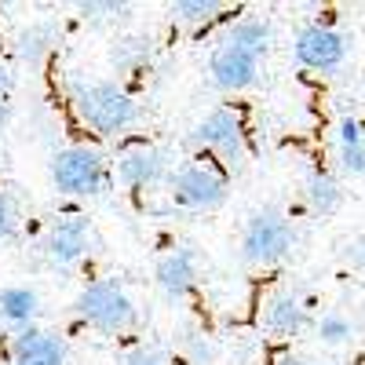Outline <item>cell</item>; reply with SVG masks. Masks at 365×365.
Returning a JSON list of instances; mask_svg holds the SVG:
<instances>
[{"label":"cell","mask_w":365,"mask_h":365,"mask_svg":"<svg viewBox=\"0 0 365 365\" xmlns=\"http://www.w3.org/2000/svg\"><path fill=\"white\" fill-rule=\"evenodd\" d=\"M8 120H11V103L0 99V128H8Z\"/></svg>","instance_id":"obj_28"},{"label":"cell","mask_w":365,"mask_h":365,"mask_svg":"<svg viewBox=\"0 0 365 365\" xmlns=\"http://www.w3.org/2000/svg\"><path fill=\"white\" fill-rule=\"evenodd\" d=\"M278 365H303V361H299V358H282Z\"/></svg>","instance_id":"obj_30"},{"label":"cell","mask_w":365,"mask_h":365,"mask_svg":"<svg viewBox=\"0 0 365 365\" xmlns=\"http://www.w3.org/2000/svg\"><path fill=\"white\" fill-rule=\"evenodd\" d=\"M347 256H351V263H354L358 270H365V237H358V241H354Z\"/></svg>","instance_id":"obj_27"},{"label":"cell","mask_w":365,"mask_h":365,"mask_svg":"<svg viewBox=\"0 0 365 365\" xmlns=\"http://www.w3.org/2000/svg\"><path fill=\"white\" fill-rule=\"evenodd\" d=\"M168 11H172L175 22L197 26V22H212V19H216L223 11V4H220V0H175V4H168Z\"/></svg>","instance_id":"obj_19"},{"label":"cell","mask_w":365,"mask_h":365,"mask_svg":"<svg viewBox=\"0 0 365 365\" xmlns=\"http://www.w3.org/2000/svg\"><path fill=\"white\" fill-rule=\"evenodd\" d=\"M154 282L168 299H182L194 285H197V252L179 245L172 252H165L154 267Z\"/></svg>","instance_id":"obj_11"},{"label":"cell","mask_w":365,"mask_h":365,"mask_svg":"<svg viewBox=\"0 0 365 365\" xmlns=\"http://www.w3.org/2000/svg\"><path fill=\"white\" fill-rule=\"evenodd\" d=\"M340 154V168L347 175H365V143H354V146H336Z\"/></svg>","instance_id":"obj_22"},{"label":"cell","mask_w":365,"mask_h":365,"mask_svg":"<svg viewBox=\"0 0 365 365\" xmlns=\"http://www.w3.org/2000/svg\"><path fill=\"white\" fill-rule=\"evenodd\" d=\"M259 63H263L259 55L223 41L208 58V77H212V84H216L220 91L234 96V91H245V88H252L259 81Z\"/></svg>","instance_id":"obj_8"},{"label":"cell","mask_w":365,"mask_h":365,"mask_svg":"<svg viewBox=\"0 0 365 365\" xmlns=\"http://www.w3.org/2000/svg\"><path fill=\"white\" fill-rule=\"evenodd\" d=\"M73 311L99 332H125L135 325V303L117 282H88L73 299Z\"/></svg>","instance_id":"obj_4"},{"label":"cell","mask_w":365,"mask_h":365,"mask_svg":"<svg viewBox=\"0 0 365 365\" xmlns=\"http://www.w3.org/2000/svg\"><path fill=\"white\" fill-rule=\"evenodd\" d=\"M11 365H66V344L55 332L29 325L11 340Z\"/></svg>","instance_id":"obj_10"},{"label":"cell","mask_w":365,"mask_h":365,"mask_svg":"<svg viewBox=\"0 0 365 365\" xmlns=\"http://www.w3.org/2000/svg\"><path fill=\"white\" fill-rule=\"evenodd\" d=\"M55 41V29L48 22H37V26H29L26 34L19 37V55H22V63H41V58L48 55Z\"/></svg>","instance_id":"obj_18"},{"label":"cell","mask_w":365,"mask_h":365,"mask_svg":"<svg viewBox=\"0 0 365 365\" xmlns=\"http://www.w3.org/2000/svg\"><path fill=\"white\" fill-rule=\"evenodd\" d=\"M354 143H365V128L358 125L354 117H340V125H336V146H354Z\"/></svg>","instance_id":"obj_23"},{"label":"cell","mask_w":365,"mask_h":365,"mask_svg":"<svg viewBox=\"0 0 365 365\" xmlns=\"http://www.w3.org/2000/svg\"><path fill=\"white\" fill-rule=\"evenodd\" d=\"M208 358H212V347L205 340H190V361L194 365H208Z\"/></svg>","instance_id":"obj_25"},{"label":"cell","mask_w":365,"mask_h":365,"mask_svg":"<svg viewBox=\"0 0 365 365\" xmlns=\"http://www.w3.org/2000/svg\"><path fill=\"white\" fill-rule=\"evenodd\" d=\"M190 143L197 150H208V154H220L223 161L237 165L241 154H245V125L230 106H216L194 125Z\"/></svg>","instance_id":"obj_6"},{"label":"cell","mask_w":365,"mask_h":365,"mask_svg":"<svg viewBox=\"0 0 365 365\" xmlns=\"http://www.w3.org/2000/svg\"><path fill=\"white\" fill-rule=\"evenodd\" d=\"M263 325H267V332H274V336L289 340V336H299V332L311 325V314H307V307H303L296 296L282 292V296H274V299L267 303Z\"/></svg>","instance_id":"obj_13"},{"label":"cell","mask_w":365,"mask_h":365,"mask_svg":"<svg viewBox=\"0 0 365 365\" xmlns=\"http://www.w3.org/2000/svg\"><path fill=\"white\" fill-rule=\"evenodd\" d=\"M91 252V223L84 216H63L55 220L44 237V256L51 267H73Z\"/></svg>","instance_id":"obj_9"},{"label":"cell","mask_w":365,"mask_h":365,"mask_svg":"<svg viewBox=\"0 0 365 365\" xmlns=\"http://www.w3.org/2000/svg\"><path fill=\"white\" fill-rule=\"evenodd\" d=\"M292 249H296V227L278 208L252 212L245 230H241V259L252 267H274L289 259Z\"/></svg>","instance_id":"obj_2"},{"label":"cell","mask_w":365,"mask_h":365,"mask_svg":"<svg viewBox=\"0 0 365 365\" xmlns=\"http://www.w3.org/2000/svg\"><path fill=\"white\" fill-rule=\"evenodd\" d=\"M51 182L66 197H99L110 190V168L99 150L91 146H66L51 158Z\"/></svg>","instance_id":"obj_3"},{"label":"cell","mask_w":365,"mask_h":365,"mask_svg":"<svg viewBox=\"0 0 365 365\" xmlns=\"http://www.w3.org/2000/svg\"><path fill=\"white\" fill-rule=\"evenodd\" d=\"M146 58H150V37H125V41H117L113 51H110V63L120 73H125V70H139Z\"/></svg>","instance_id":"obj_17"},{"label":"cell","mask_w":365,"mask_h":365,"mask_svg":"<svg viewBox=\"0 0 365 365\" xmlns=\"http://www.w3.org/2000/svg\"><path fill=\"white\" fill-rule=\"evenodd\" d=\"M307 205L318 212V216H332V212H340L344 190H340L336 175L325 172V168H314V172L307 175Z\"/></svg>","instance_id":"obj_16"},{"label":"cell","mask_w":365,"mask_h":365,"mask_svg":"<svg viewBox=\"0 0 365 365\" xmlns=\"http://www.w3.org/2000/svg\"><path fill=\"white\" fill-rule=\"evenodd\" d=\"M314 332H318V340H322V344H329V347H340V344H347V340L354 336V325H351L344 314L329 311V314H322V318L314 322Z\"/></svg>","instance_id":"obj_20"},{"label":"cell","mask_w":365,"mask_h":365,"mask_svg":"<svg viewBox=\"0 0 365 365\" xmlns=\"http://www.w3.org/2000/svg\"><path fill=\"white\" fill-rule=\"evenodd\" d=\"M227 41L263 58V55L270 51V44H274V26H270V19H263V15H245V19H237V22L230 26Z\"/></svg>","instance_id":"obj_15"},{"label":"cell","mask_w":365,"mask_h":365,"mask_svg":"<svg viewBox=\"0 0 365 365\" xmlns=\"http://www.w3.org/2000/svg\"><path fill=\"white\" fill-rule=\"evenodd\" d=\"M15 230V212H11V201L0 194V237H8Z\"/></svg>","instance_id":"obj_24"},{"label":"cell","mask_w":365,"mask_h":365,"mask_svg":"<svg viewBox=\"0 0 365 365\" xmlns=\"http://www.w3.org/2000/svg\"><path fill=\"white\" fill-rule=\"evenodd\" d=\"M41 314V296L29 289V285H8L0 289V322L11 325V329H29Z\"/></svg>","instance_id":"obj_14"},{"label":"cell","mask_w":365,"mask_h":365,"mask_svg":"<svg viewBox=\"0 0 365 365\" xmlns=\"http://www.w3.org/2000/svg\"><path fill=\"white\" fill-rule=\"evenodd\" d=\"M81 19L88 22H113V19H125L128 15V4H117V0H84V4H77Z\"/></svg>","instance_id":"obj_21"},{"label":"cell","mask_w":365,"mask_h":365,"mask_svg":"<svg viewBox=\"0 0 365 365\" xmlns=\"http://www.w3.org/2000/svg\"><path fill=\"white\" fill-rule=\"evenodd\" d=\"M125 365H165V358L150 354V351H135V354H128V358H125Z\"/></svg>","instance_id":"obj_26"},{"label":"cell","mask_w":365,"mask_h":365,"mask_svg":"<svg viewBox=\"0 0 365 365\" xmlns=\"http://www.w3.org/2000/svg\"><path fill=\"white\" fill-rule=\"evenodd\" d=\"M227 172L216 165V161H190L172 172L168 179V190H172V201L179 208H190V212H216L223 201H227Z\"/></svg>","instance_id":"obj_5"},{"label":"cell","mask_w":365,"mask_h":365,"mask_svg":"<svg viewBox=\"0 0 365 365\" xmlns=\"http://www.w3.org/2000/svg\"><path fill=\"white\" fill-rule=\"evenodd\" d=\"M168 172V158L161 154L158 146H135V150H125L117 158V179L132 190H146L161 182Z\"/></svg>","instance_id":"obj_12"},{"label":"cell","mask_w":365,"mask_h":365,"mask_svg":"<svg viewBox=\"0 0 365 365\" xmlns=\"http://www.w3.org/2000/svg\"><path fill=\"white\" fill-rule=\"evenodd\" d=\"M292 55H296V63L299 66H307V70H318V73H332V70H340L344 66V58H347V44L344 37L336 34L332 26H303L296 41H292Z\"/></svg>","instance_id":"obj_7"},{"label":"cell","mask_w":365,"mask_h":365,"mask_svg":"<svg viewBox=\"0 0 365 365\" xmlns=\"http://www.w3.org/2000/svg\"><path fill=\"white\" fill-rule=\"evenodd\" d=\"M73 110L81 125H88L96 135H120L139 120V106L120 84L113 81H77L70 88Z\"/></svg>","instance_id":"obj_1"},{"label":"cell","mask_w":365,"mask_h":365,"mask_svg":"<svg viewBox=\"0 0 365 365\" xmlns=\"http://www.w3.org/2000/svg\"><path fill=\"white\" fill-rule=\"evenodd\" d=\"M8 84H11V77H8L4 66H0V99H8Z\"/></svg>","instance_id":"obj_29"}]
</instances>
